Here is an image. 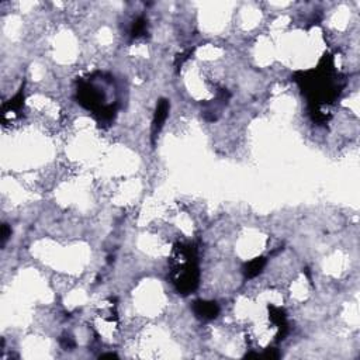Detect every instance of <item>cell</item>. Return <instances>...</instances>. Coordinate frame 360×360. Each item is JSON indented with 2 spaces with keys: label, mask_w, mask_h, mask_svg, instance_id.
Here are the masks:
<instances>
[{
  "label": "cell",
  "mask_w": 360,
  "mask_h": 360,
  "mask_svg": "<svg viewBox=\"0 0 360 360\" xmlns=\"http://www.w3.org/2000/svg\"><path fill=\"white\" fill-rule=\"evenodd\" d=\"M194 312L203 319H211L218 314V305L214 301H197L194 303Z\"/></svg>",
  "instance_id": "6da1fadb"
},
{
  "label": "cell",
  "mask_w": 360,
  "mask_h": 360,
  "mask_svg": "<svg viewBox=\"0 0 360 360\" xmlns=\"http://www.w3.org/2000/svg\"><path fill=\"white\" fill-rule=\"evenodd\" d=\"M167 111H169V102L167 100H160L159 104H158V109H156V113H155V118H153V137H156V134L160 131V128H162V125H163L167 117Z\"/></svg>",
  "instance_id": "7a4b0ae2"
},
{
  "label": "cell",
  "mask_w": 360,
  "mask_h": 360,
  "mask_svg": "<svg viewBox=\"0 0 360 360\" xmlns=\"http://www.w3.org/2000/svg\"><path fill=\"white\" fill-rule=\"evenodd\" d=\"M264 263H266V259L263 257H257L255 260H252L249 263L246 264L245 267V275L248 277H253L260 273V270L263 269Z\"/></svg>",
  "instance_id": "3957f363"
},
{
  "label": "cell",
  "mask_w": 360,
  "mask_h": 360,
  "mask_svg": "<svg viewBox=\"0 0 360 360\" xmlns=\"http://www.w3.org/2000/svg\"><path fill=\"white\" fill-rule=\"evenodd\" d=\"M12 235V231H10V228H9V225H3V234H2V243L5 245L6 243V241L9 239V236Z\"/></svg>",
  "instance_id": "277c9868"
}]
</instances>
